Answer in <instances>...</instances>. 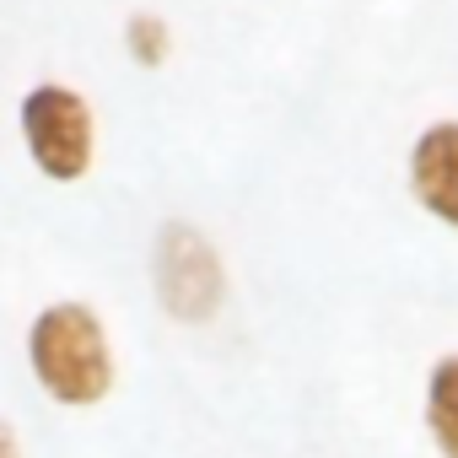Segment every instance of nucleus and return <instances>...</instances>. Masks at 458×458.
<instances>
[{
    "label": "nucleus",
    "instance_id": "obj_1",
    "mask_svg": "<svg viewBox=\"0 0 458 458\" xmlns=\"http://www.w3.org/2000/svg\"><path fill=\"white\" fill-rule=\"evenodd\" d=\"M28 372L60 410H98L119 383L114 340L98 308L76 297L38 308L28 324Z\"/></svg>",
    "mask_w": 458,
    "mask_h": 458
},
{
    "label": "nucleus",
    "instance_id": "obj_2",
    "mask_svg": "<svg viewBox=\"0 0 458 458\" xmlns=\"http://www.w3.org/2000/svg\"><path fill=\"white\" fill-rule=\"evenodd\" d=\"M17 130L33 167L49 183H81L98 162V119L92 103L65 81H38L17 103Z\"/></svg>",
    "mask_w": 458,
    "mask_h": 458
},
{
    "label": "nucleus",
    "instance_id": "obj_3",
    "mask_svg": "<svg viewBox=\"0 0 458 458\" xmlns=\"http://www.w3.org/2000/svg\"><path fill=\"white\" fill-rule=\"evenodd\" d=\"M151 286L173 324H210L226 302V265L194 221H162L151 238Z\"/></svg>",
    "mask_w": 458,
    "mask_h": 458
},
{
    "label": "nucleus",
    "instance_id": "obj_4",
    "mask_svg": "<svg viewBox=\"0 0 458 458\" xmlns=\"http://www.w3.org/2000/svg\"><path fill=\"white\" fill-rule=\"evenodd\" d=\"M410 189L437 221L458 226V124L453 119L420 130L410 151Z\"/></svg>",
    "mask_w": 458,
    "mask_h": 458
},
{
    "label": "nucleus",
    "instance_id": "obj_5",
    "mask_svg": "<svg viewBox=\"0 0 458 458\" xmlns=\"http://www.w3.org/2000/svg\"><path fill=\"white\" fill-rule=\"evenodd\" d=\"M426 431L442 458H458V356H442L426 377Z\"/></svg>",
    "mask_w": 458,
    "mask_h": 458
},
{
    "label": "nucleus",
    "instance_id": "obj_6",
    "mask_svg": "<svg viewBox=\"0 0 458 458\" xmlns=\"http://www.w3.org/2000/svg\"><path fill=\"white\" fill-rule=\"evenodd\" d=\"M124 49L140 71H162L167 55H173V28L157 17V12H130L124 22Z\"/></svg>",
    "mask_w": 458,
    "mask_h": 458
},
{
    "label": "nucleus",
    "instance_id": "obj_7",
    "mask_svg": "<svg viewBox=\"0 0 458 458\" xmlns=\"http://www.w3.org/2000/svg\"><path fill=\"white\" fill-rule=\"evenodd\" d=\"M0 458H22V437H17V426L0 415Z\"/></svg>",
    "mask_w": 458,
    "mask_h": 458
}]
</instances>
